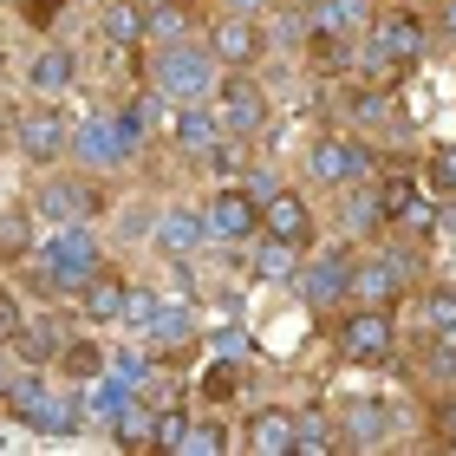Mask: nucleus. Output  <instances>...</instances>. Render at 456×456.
Instances as JSON below:
<instances>
[{"label":"nucleus","mask_w":456,"mask_h":456,"mask_svg":"<svg viewBox=\"0 0 456 456\" xmlns=\"http://www.w3.org/2000/svg\"><path fill=\"white\" fill-rule=\"evenodd\" d=\"M20 267H27V281L39 287V300H59V306H66L78 287L105 267V241H98L92 222H59L46 241H33V255L20 261Z\"/></svg>","instance_id":"nucleus-1"},{"label":"nucleus","mask_w":456,"mask_h":456,"mask_svg":"<svg viewBox=\"0 0 456 456\" xmlns=\"http://www.w3.org/2000/svg\"><path fill=\"white\" fill-rule=\"evenodd\" d=\"M137 78L151 86L163 105H190V98H209L216 92V53L202 33H183V39H151V46L137 53Z\"/></svg>","instance_id":"nucleus-2"},{"label":"nucleus","mask_w":456,"mask_h":456,"mask_svg":"<svg viewBox=\"0 0 456 456\" xmlns=\"http://www.w3.org/2000/svg\"><path fill=\"white\" fill-rule=\"evenodd\" d=\"M7 418L20 430H39V437H78L86 430V391H78L72 379L59 385L46 365H27V371H13V385H7Z\"/></svg>","instance_id":"nucleus-3"},{"label":"nucleus","mask_w":456,"mask_h":456,"mask_svg":"<svg viewBox=\"0 0 456 456\" xmlns=\"http://www.w3.org/2000/svg\"><path fill=\"white\" fill-rule=\"evenodd\" d=\"M333 352H339V365H352V371L391 365V359H398V306H365V300L339 306Z\"/></svg>","instance_id":"nucleus-4"},{"label":"nucleus","mask_w":456,"mask_h":456,"mask_svg":"<svg viewBox=\"0 0 456 456\" xmlns=\"http://www.w3.org/2000/svg\"><path fill=\"white\" fill-rule=\"evenodd\" d=\"M27 209L39 216V222H98L111 209V190L98 183L92 170H39V183H33V196H27Z\"/></svg>","instance_id":"nucleus-5"},{"label":"nucleus","mask_w":456,"mask_h":456,"mask_svg":"<svg viewBox=\"0 0 456 456\" xmlns=\"http://www.w3.org/2000/svg\"><path fill=\"white\" fill-rule=\"evenodd\" d=\"M379 170V143L359 137L352 124H339V131H320L314 143H306L300 157V176L314 183V190H346V183H359Z\"/></svg>","instance_id":"nucleus-6"},{"label":"nucleus","mask_w":456,"mask_h":456,"mask_svg":"<svg viewBox=\"0 0 456 456\" xmlns=\"http://www.w3.org/2000/svg\"><path fill=\"white\" fill-rule=\"evenodd\" d=\"M137 157H143V151H137V137L118 124V111H111V105H92L86 118H72V151H66L72 170L118 176L124 163H137Z\"/></svg>","instance_id":"nucleus-7"},{"label":"nucleus","mask_w":456,"mask_h":456,"mask_svg":"<svg viewBox=\"0 0 456 456\" xmlns=\"http://www.w3.org/2000/svg\"><path fill=\"white\" fill-rule=\"evenodd\" d=\"M66 151H72V118L59 98H33V105L13 111V151L7 157H20L27 170H59Z\"/></svg>","instance_id":"nucleus-8"},{"label":"nucleus","mask_w":456,"mask_h":456,"mask_svg":"<svg viewBox=\"0 0 456 456\" xmlns=\"http://www.w3.org/2000/svg\"><path fill=\"white\" fill-rule=\"evenodd\" d=\"M411 294V241H359L352 248V300L398 306Z\"/></svg>","instance_id":"nucleus-9"},{"label":"nucleus","mask_w":456,"mask_h":456,"mask_svg":"<svg viewBox=\"0 0 456 456\" xmlns=\"http://www.w3.org/2000/svg\"><path fill=\"white\" fill-rule=\"evenodd\" d=\"M294 294L314 320H333L339 306H352V241L339 248H306L300 255V274H294Z\"/></svg>","instance_id":"nucleus-10"},{"label":"nucleus","mask_w":456,"mask_h":456,"mask_svg":"<svg viewBox=\"0 0 456 456\" xmlns=\"http://www.w3.org/2000/svg\"><path fill=\"white\" fill-rule=\"evenodd\" d=\"M209 105H216V118H222V131H228V137H248V143L274 124V98H267L261 72H222L216 92H209Z\"/></svg>","instance_id":"nucleus-11"},{"label":"nucleus","mask_w":456,"mask_h":456,"mask_svg":"<svg viewBox=\"0 0 456 456\" xmlns=\"http://www.w3.org/2000/svg\"><path fill=\"white\" fill-rule=\"evenodd\" d=\"M202 228H209V248H248L261 235V202L241 190V183H209L202 196Z\"/></svg>","instance_id":"nucleus-12"},{"label":"nucleus","mask_w":456,"mask_h":456,"mask_svg":"<svg viewBox=\"0 0 456 456\" xmlns=\"http://www.w3.org/2000/svg\"><path fill=\"white\" fill-rule=\"evenodd\" d=\"M222 118L209 98H190V105H163V151H176V163H202L222 143Z\"/></svg>","instance_id":"nucleus-13"},{"label":"nucleus","mask_w":456,"mask_h":456,"mask_svg":"<svg viewBox=\"0 0 456 456\" xmlns=\"http://www.w3.org/2000/svg\"><path fill=\"white\" fill-rule=\"evenodd\" d=\"M202 39H209V53H216L222 72H255L267 59V27L255 13H216L209 27H202Z\"/></svg>","instance_id":"nucleus-14"},{"label":"nucleus","mask_w":456,"mask_h":456,"mask_svg":"<svg viewBox=\"0 0 456 456\" xmlns=\"http://www.w3.org/2000/svg\"><path fill=\"white\" fill-rule=\"evenodd\" d=\"M151 241L163 248V261H183V255H202L209 248V228H202V202H163L157 222H151Z\"/></svg>","instance_id":"nucleus-15"},{"label":"nucleus","mask_w":456,"mask_h":456,"mask_svg":"<svg viewBox=\"0 0 456 456\" xmlns=\"http://www.w3.org/2000/svg\"><path fill=\"white\" fill-rule=\"evenodd\" d=\"M333 196H339V228H346V241H352V248H359V241H379V235H391L385 196H379V183H371V176L346 183V190H333Z\"/></svg>","instance_id":"nucleus-16"},{"label":"nucleus","mask_w":456,"mask_h":456,"mask_svg":"<svg viewBox=\"0 0 456 456\" xmlns=\"http://www.w3.org/2000/svg\"><path fill=\"white\" fill-rule=\"evenodd\" d=\"M261 235H281V241H294V248H314L320 241V222H314V202H306V190H281L261 202Z\"/></svg>","instance_id":"nucleus-17"},{"label":"nucleus","mask_w":456,"mask_h":456,"mask_svg":"<svg viewBox=\"0 0 456 456\" xmlns=\"http://www.w3.org/2000/svg\"><path fill=\"white\" fill-rule=\"evenodd\" d=\"M346 124H352L359 137H371V143L404 137V111H398V98H391V86H371V78H359V92H352V105H346Z\"/></svg>","instance_id":"nucleus-18"},{"label":"nucleus","mask_w":456,"mask_h":456,"mask_svg":"<svg viewBox=\"0 0 456 456\" xmlns=\"http://www.w3.org/2000/svg\"><path fill=\"white\" fill-rule=\"evenodd\" d=\"M248 456H294V404H255L235 430Z\"/></svg>","instance_id":"nucleus-19"},{"label":"nucleus","mask_w":456,"mask_h":456,"mask_svg":"<svg viewBox=\"0 0 456 456\" xmlns=\"http://www.w3.org/2000/svg\"><path fill=\"white\" fill-rule=\"evenodd\" d=\"M72 314H78V326H92V333H111V326L124 320V274L111 261L72 294Z\"/></svg>","instance_id":"nucleus-20"},{"label":"nucleus","mask_w":456,"mask_h":456,"mask_svg":"<svg viewBox=\"0 0 456 456\" xmlns=\"http://www.w3.org/2000/svg\"><path fill=\"white\" fill-rule=\"evenodd\" d=\"M202 339V314H196V294H183V300H163L151 326H143V346L151 352H190Z\"/></svg>","instance_id":"nucleus-21"},{"label":"nucleus","mask_w":456,"mask_h":456,"mask_svg":"<svg viewBox=\"0 0 456 456\" xmlns=\"http://www.w3.org/2000/svg\"><path fill=\"white\" fill-rule=\"evenodd\" d=\"M333 424H339V444L346 450H379V444H391V404H379V398L339 404Z\"/></svg>","instance_id":"nucleus-22"},{"label":"nucleus","mask_w":456,"mask_h":456,"mask_svg":"<svg viewBox=\"0 0 456 456\" xmlns=\"http://www.w3.org/2000/svg\"><path fill=\"white\" fill-rule=\"evenodd\" d=\"M98 39L105 53H143V0H98Z\"/></svg>","instance_id":"nucleus-23"},{"label":"nucleus","mask_w":456,"mask_h":456,"mask_svg":"<svg viewBox=\"0 0 456 456\" xmlns=\"http://www.w3.org/2000/svg\"><path fill=\"white\" fill-rule=\"evenodd\" d=\"M27 86H33V98H66L78 86V53L72 46H39L33 66H27Z\"/></svg>","instance_id":"nucleus-24"},{"label":"nucleus","mask_w":456,"mask_h":456,"mask_svg":"<svg viewBox=\"0 0 456 456\" xmlns=\"http://www.w3.org/2000/svg\"><path fill=\"white\" fill-rule=\"evenodd\" d=\"M300 255H306V248L281 241V235H255V241L241 248V261L255 267V281H281V287H294V274H300Z\"/></svg>","instance_id":"nucleus-25"},{"label":"nucleus","mask_w":456,"mask_h":456,"mask_svg":"<svg viewBox=\"0 0 456 456\" xmlns=\"http://www.w3.org/2000/svg\"><path fill=\"white\" fill-rule=\"evenodd\" d=\"M105 359H111V352L98 346V333L86 326V333H66V346H59L53 371H59V379H72V385H92L98 371H105Z\"/></svg>","instance_id":"nucleus-26"},{"label":"nucleus","mask_w":456,"mask_h":456,"mask_svg":"<svg viewBox=\"0 0 456 456\" xmlns=\"http://www.w3.org/2000/svg\"><path fill=\"white\" fill-rule=\"evenodd\" d=\"M339 450V424L326 404H294V456H333Z\"/></svg>","instance_id":"nucleus-27"},{"label":"nucleus","mask_w":456,"mask_h":456,"mask_svg":"<svg viewBox=\"0 0 456 456\" xmlns=\"http://www.w3.org/2000/svg\"><path fill=\"white\" fill-rule=\"evenodd\" d=\"M59 346H66V333L53 326V314H27V326H20V339H13L7 352H13L20 365H53Z\"/></svg>","instance_id":"nucleus-28"},{"label":"nucleus","mask_w":456,"mask_h":456,"mask_svg":"<svg viewBox=\"0 0 456 456\" xmlns=\"http://www.w3.org/2000/svg\"><path fill=\"white\" fill-rule=\"evenodd\" d=\"M143 33H151V39L196 33V0H143ZM151 39H143V46H151Z\"/></svg>","instance_id":"nucleus-29"},{"label":"nucleus","mask_w":456,"mask_h":456,"mask_svg":"<svg viewBox=\"0 0 456 456\" xmlns=\"http://www.w3.org/2000/svg\"><path fill=\"white\" fill-rule=\"evenodd\" d=\"M228 444H235V437H228L222 411H190V430H183V450L176 456H222Z\"/></svg>","instance_id":"nucleus-30"},{"label":"nucleus","mask_w":456,"mask_h":456,"mask_svg":"<svg viewBox=\"0 0 456 456\" xmlns=\"http://www.w3.org/2000/svg\"><path fill=\"white\" fill-rule=\"evenodd\" d=\"M151 424H157V404L131 398V404H124L105 430H111V444H118V450H151Z\"/></svg>","instance_id":"nucleus-31"},{"label":"nucleus","mask_w":456,"mask_h":456,"mask_svg":"<svg viewBox=\"0 0 456 456\" xmlns=\"http://www.w3.org/2000/svg\"><path fill=\"white\" fill-rule=\"evenodd\" d=\"M235 391H241V359H235V352H222V359L202 371V411L235 404Z\"/></svg>","instance_id":"nucleus-32"},{"label":"nucleus","mask_w":456,"mask_h":456,"mask_svg":"<svg viewBox=\"0 0 456 456\" xmlns=\"http://www.w3.org/2000/svg\"><path fill=\"white\" fill-rule=\"evenodd\" d=\"M248 163H255V151H248V137H222L209 157H202V170H209V183H241Z\"/></svg>","instance_id":"nucleus-33"},{"label":"nucleus","mask_w":456,"mask_h":456,"mask_svg":"<svg viewBox=\"0 0 456 456\" xmlns=\"http://www.w3.org/2000/svg\"><path fill=\"white\" fill-rule=\"evenodd\" d=\"M33 255V209H0V261L20 267Z\"/></svg>","instance_id":"nucleus-34"},{"label":"nucleus","mask_w":456,"mask_h":456,"mask_svg":"<svg viewBox=\"0 0 456 456\" xmlns=\"http://www.w3.org/2000/svg\"><path fill=\"white\" fill-rule=\"evenodd\" d=\"M418 326L430 339L450 333V326H456V287H424V294H418Z\"/></svg>","instance_id":"nucleus-35"},{"label":"nucleus","mask_w":456,"mask_h":456,"mask_svg":"<svg viewBox=\"0 0 456 456\" xmlns=\"http://www.w3.org/2000/svg\"><path fill=\"white\" fill-rule=\"evenodd\" d=\"M418 176H424L430 196H456V143H430L418 157Z\"/></svg>","instance_id":"nucleus-36"},{"label":"nucleus","mask_w":456,"mask_h":456,"mask_svg":"<svg viewBox=\"0 0 456 456\" xmlns=\"http://www.w3.org/2000/svg\"><path fill=\"white\" fill-rule=\"evenodd\" d=\"M157 306H163V294L151 281H124V320H118V333H137L143 339V326H151Z\"/></svg>","instance_id":"nucleus-37"},{"label":"nucleus","mask_w":456,"mask_h":456,"mask_svg":"<svg viewBox=\"0 0 456 456\" xmlns=\"http://www.w3.org/2000/svg\"><path fill=\"white\" fill-rule=\"evenodd\" d=\"M105 371H111L118 385L143 391V385H151V371H157V352H151V346H124V352H111V359H105Z\"/></svg>","instance_id":"nucleus-38"},{"label":"nucleus","mask_w":456,"mask_h":456,"mask_svg":"<svg viewBox=\"0 0 456 456\" xmlns=\"http://www.w3.org/2000/svg\"><path fill=\"white\" fill-rule=\"evenodd\" d=\"M183 430H190V404H163L157 424H151V450H157V456L183 450Z\"/></svg>","instance_id":"nucleus-39"},{"label":"nucleus","mask_w":456,"mask_h":456,"mask_svg":"<svg viewBox=\"0 0 456 456\" xmlns=\"http://www.w3.org/2000/svg\"><path fill=\"white\" fill-rule=\"evenodd\" d=\"M20 326H27V306H20V294H13L7 281H0V346H13Z\"/></svg>","instance_id":"nucleus-40"},{"label":"nucleus","mask_w":456,"mask_h":456,"mask_svg":"<svg viewBox=\"0 0 456 456\" xmlns=\"http://www.w3.org/2000/svg\"><path fill=\"white\" fill-rule=\"evenodd\" d=\"M20 20H27L33 33H46V27H59V13H66V0H20L13 7Z\"/></svg>","instance_id":"nucleus-41"},{"label":"nucleus","mask_w":456,"mask_h":456,"mask_svg":"<svg viewBox=\"0 0 456 456\" xmlns=\"http://www.w3.org/2000/svg\"><path fill=\"white\" fill-rule=\"evenodd\" d=\"M430 430H437V444L456 450V391H444V398H437V411H430Z\"/></svg>","instance_id":"nucleus-42"},{"label":"nucleus","mask_w":456,"mask_h":456,"mask_svg":"<svg viewBox=\"0 0 456 456\" xmlns=\"http://www.w3.org/2000/svg\"><path fill=\"white\" fill-rule=\"evenodd\" d=\"M430 27H437V39L456 46V0H437V20H430Z\"/></svg>","instance_id":"nucleus-43"},{"label":"nucleus","mask_w":456,"mask_h":456,"mask_svg":"<svg viewBox=\"0 0 456 456\" xmlns=\"http://www.w3.org/2000/svg\"><path fill=\"white\" fill-rule=\"evenodd\" d=\"M267 7H274V0H216V13H267Z\"/></svg>","instance_id":"nucleus-44"},{"label":"nucleus","mask_w":456,"mask_h":456,"mask_svg":"<svg viewBox=\"0 0 456 456\" xmlns=\"http://www.w3.org/2000/svg\"><path fill=\"white\" fill-rule=\"evenodd\" d=\"M13 111H20V105H7V98H0V151H13Z\"/></svg>","instance_id":"nucleus-45"},{"label":"nucleus","mask_w":456,"mask_h":456,"mask_svg":"<svg viewBox=\"0 0 456 456\" xmlns=\"http://www.w3.org/2000/svg\"><path fill=\"white\" fill-rule=\"evenodd\" d=\"M7 72H13V46L0 39V78H7Z\"/></svg>","instance_id":"nucleus-46"},{"label":"nucleus","mask_w":456,"mask_h":456,"mask_svg":"<svg viewBox=\"0 0 456 456\" xmlns=\"http://www.w3.org/2000/svg\"><path fill=\"white\" fill-rule=\"evenodd\" d=\"M444 339H450V346H456V326H450V333H444Z\"/></svg>","instance_id":"nucleus-47"},{"label":"nucleus","mask_w":456,"mask_h":456,"mask_svg":"<svg viewBox=\"0 0 456 456\" xmlns=\"http://www.w3.org/2000/svg\"><path fill=\"white\" fill-rule=\"evenodd\" d=\"M0 7H20V0H0Z\"/></svg>","instance_id":"nucleus-48"},{"label":"nucleus","mask_w":456,"mask_h":456,"mask_svg":"<svg viewBox=\"0 0 456 456\" xmlns=\"http://www.w3.org/2000/svg\"><path fill=\"white\" fill-rule=\"evenodd\" d=\"M0 209H7V190H0Z\"/></svg>","instance_id":"nucleus-49"}]
</instances>
